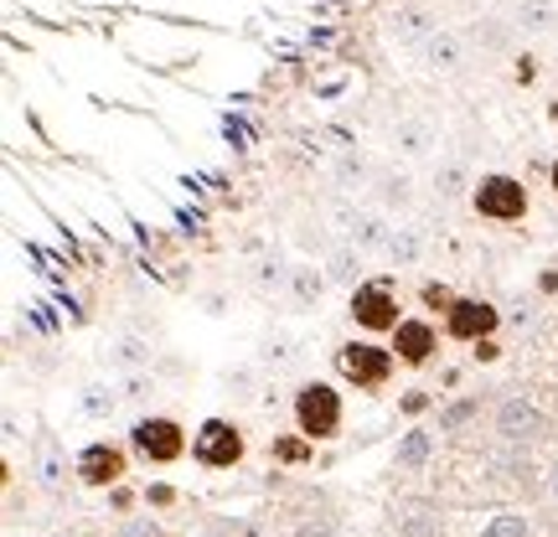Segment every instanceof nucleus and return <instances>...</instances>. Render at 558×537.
<instances>
[{"label":"nucleus","mask_w":558,"mask_h":537,"mask_svg":"<svg viewBox=\"0 0 558 537\" xmlns=\"http://www.w3.org/2000/svg\"><path fill=\"white\" fill-rule=\"evenodd\" d=\"M295 424L305 439H331L341 424V399L326 388V382H311V388H300L295 399Z\"/></svg>","instance_id":"nucleus-1"},{"label":"nucleus","mask_w":558,"mask_h":537,"mask_svg":"<svg viewBox=\"0 0 558 537\" xmlns=\"http://www.w3.org/2000/svg\"><path fill=\"white\" fill-rule=\"evenodd\" d=\"M548 181H554V197H558V160H554V171H548Z\"/></svg>","instance_id":"nucleus-12"},{"label":"nucleus","mask_w":558,"mask_h":537,"mask_svg":"<svg viewBox=\"0 0 558 537\" xmlns=\"http://www.w3.org/2000/svg\"><path fill=\"white\" fill-rule=\"evenodd\" d=\"M341 373L357 382V388H383L393 378V346H373V341H352L341 346Z\"/></svg>","instance_id":"nucleus-3"},{"label":"nucleus","mask_w":558,"mask_h":537,"mask_svg":"<svg viewBox=\"0 0 558 537\" xmlns=\"http://www.w3.org/2000/svg\"><path fill=\"white\" fill-rule=\"evenodd\" d=\"M476 212L492 222H522L527 218V186L518 176H486L476 186Z\"/></svg>","instance_id":"nucleus-2"},{"label":"nucleus","mask_w":558,"mask_h":537,"mask_svg":"<svg viewBox=\"0 0 558 537\" xmlns=\"http://www.w3.org/2000/svg\"><path fill=\"white\" fill-rule=\"evenodd\" d=\"M352 320H357L362 331H393L399 326V300L388 284H357L352 290Z\"/></svg>","instance_id":"nucleus-4"},{"label":"nucleus","mask_w":558,"mask_h":537,"mask_svg":"<svg viewBox=\"0 0 558 537\" xmlns=\"http://www.w3.org/2000/svg\"><path fill=\"white\" fill-rule=\"evenodd\" d=\"M78 476L88 480V486H114V480L124 476V450H114V444H94V450L78 460Z\"/></svg>","instance_id":"nucleus-9"},{"label":"nucleus","mask_w":558,"mask_h":537,"mask_svg":"<svg viewBox=\"0 0 558 537\" xmlns=\"http://www.w3.org/2000/svg\"><path fill=\"white\" fill-rule=\"evenodd\" d=\"M445 331L456 341H481L497 331V310H492L486 300H456V305L445 310Z\"/></svg>","instance_id":"nucleus-6"},{"label":"nucleus","mask_w":558,"mask_h":537,"mask_svg":"<svg viewBox=\"0 0 558 537\" xmlns=\"http://www.w3.org/2000/svg\"><path fill=\"white\" fill-rule=\"evenodd\" d=\"M388 337H393V357L409 362V367H424V362L435 357V346H439V337H435V326H429V320H399Z\"/></svg>","instance_id":"nucleus-7"},{"label":"nucleus","mask_w":558,"mask_h":537,"mask_svg":"<svg viewBox=\"0 0 558 537\" xmlns=\"http://www.w3.org/2000/svg\"><path fill=\"white\" fill-rule=\"evenodd\" d=\"M497 352H501V346H497V341H492V337H481V341H476V357H481V362H492V357H497Z\"/></svg>","instance_id":"nucleus-11"},{"label":"nucleus","mask_w":558,"mask_h":537,"mask_svg":"<svg viewBox=\"0 0 558 537\" xmlns=\"http://www.w3.org/2000/svg\"><path fill=\"white\" fill-rule=\"evenodd\" d=\"M424 305H429V310H450V305H456V295H450L445 284H424Z\"/></svg>","instance_id":"nucleus-10"},{"label":"nucleus","mask_w":558,"mask_h":537,"mask_svg":"<svg viewBox=\"0 0 558 537\" xmlns=\"http://www.w3.org/2000/svg\"><path fill=\"white\" fill-rule=\"evenodd\" d=\"M197 460H202V465H213V471H228V465H239V460H243L239 429H228V424H207V429L197 435Z\"/></svg>","instance_id":"nucleus-8"},{"label":"nucleus","mask_w":558,"mask_h":537,"mask_svg":"<svg viewBox=\"0 0 558 537\" xmlns=\"http://www.w3.org/2000/svg\"><path fill=\"white\" fill-rule=\"evenodd\" d=\"M135 450L145 460H156V465H171V460L186 455V435H181V424H171V418H145L135 429Z\"/></svg>","instance_id":"nucleus-5"}]
</instances>
